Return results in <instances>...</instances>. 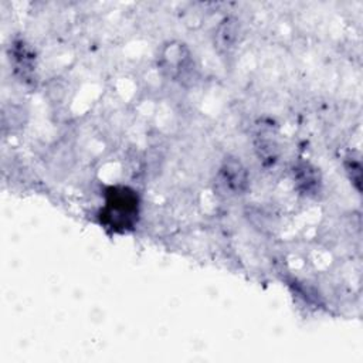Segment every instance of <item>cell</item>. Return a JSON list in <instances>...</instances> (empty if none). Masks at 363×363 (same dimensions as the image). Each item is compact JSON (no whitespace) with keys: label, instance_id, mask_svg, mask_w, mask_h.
Segmentation results:
<instances>
[{"label":"cell","instance_id":"obj_1","mask_svg":"<svg viewBox=\"0 0 363 363\" xmlns=\"http://www.w3.org/2000/svg\"><path fill=\"white\" fill-rule=\"evenodd\" d=\"M111 199L106 203V210L109 211V216H115L113 223H121L122 225H126L136 214V197L133 193H129L126 189H122L121 191H116V189H112Z\"/></svg>","mask_w":363,"mask_h":363},{"label":"cell","instance_id":"obj_2","mask_svg":"<svg viewBox=\"0 0 363 363\" xmlns=\"http://www.w3.org/2000/svg\"><path fill=\"white\" fill-rule=\"evenodd\" d=\"M221 183L225 189H228L233 194H240L247 186V174L245 169L240 162L231 160L224 164L220 172Z\"/></svg>","mask_w":363,"mask_h":363}]
</instances>
